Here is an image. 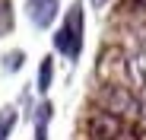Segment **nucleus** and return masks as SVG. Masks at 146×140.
Instances as JSON below:
<instances>
[{
	"mask_svg": "<svg viewBox=\"0 0 146 140\" xmlns=\"http://www.w3.org/2000/svg\"><path fill=\"white\" fill-rule=\"evenodd\" d=\"M89 140H146V131L137 127L127 118H117V115H108L102 108H95L89 115Z\"/></svg>",
	"mask_w": 146,
	"mask_h": 140,
	"instance_id": "nucleus-1",
	"label": "nucleus"
},
{
	"mask_svg": "<svg viewBox=\"0 0 146 140\" xmlns=\"http://www.w3.org/2000/svg\"><path fill=\"white\" fill-rule=\"evenodd\" d=\"M54 48H57L64 57H70V61L80 57V51H83V3H80V0L67 10L64 26H60L57 35H54Z\"/></svg>",
	"mask_w": 146,
	"mask_h": 140,
	"instance_id": "nucleus-2",
	"label": "nucleus"
},
{
	"mask_svg": "<svg viewBox=\"0 0 146 140\" xmlns=\"http://www.w3.org/2000/svg\"><path fill=\"white\" fill-rule=\"evenodd\" d=\"M99 102H102V111L117 115V118H127V121H133L137 115L143 111L140 99L133 96L127 86H117V83H108V86L99 89Z\"/></svg>",
	"mask_w": 146,
	"mask_h": 140,
	"instance_id": "nucleus-3",
	"label": "nucleus"
},
{
	"mask_svg": "<svg viewBox=\"0 0 146 140\" xmlns=\"http://www.w3.org/2000/svg\"><path fill=\"white\" fill-rule=\"evenodd\" d=\"M57 10H60V0H26V13L32 19V26H38V29L51 26L57 19Z\"/></svg>",
	"mask_w": 146,
	"mask_h": 140,
	"instance_id": "nucleus-4",
	"label": "nucleus"
},
{
	"mask_svg": "<svg viewBox=\"0 0 146 140\" xmlns=\"http://www.w3.org/2000/svg\"><path fill=\"white\" fill-rule=\"evenodd\" d=\"M48 118H51V102H41L35 111V140H48Z\"/></svg>",
	"mask_w": 146,
	"mask_h": 140,
	"instance_id": "nucleus-5",
	"label": "nucleus"
},
{
	"mask_svg": "<svg viewBox=\"0 0 146 140\" xmlns=\"http://www.w3.org/2000/svg\"><path fill=\"white\" fill-rule=\"evenodd\" d=\"M51 80H54V64H51V57H44L41 61V70H38V92L51 89Z\"/></svg>",
	"mask_w": 146,
	"mask_h": 140,
	"instance_id": "nucleus-6",
	"label": "nucleus"
},
{
	"mask_svg": "<svg viewBox=\"0 0 146 140\" xmlns=\"http://www.w3.org/2000/svg\"><path fill=\"white\" fill-rule=\"evenodd\" d=\"M13 124H16V108H3L0 111V140L13 134Z\"/></svg>",
	"mask_w": 146,
	"mask_h": 140,
	"instance_id": "nucleus-7",
	"label": "nucleus"
},
{
	"mask_svg": "<svg viewBox=\"0 0 146 140\" xmlns=\"http://www.w3.org/2000/svg\"><path fill=\"white\" fill-rule=\"evenodd\" d=\"M13 29V7L10 0H0V35H7Z\"/></svg>",
	"mask_w": 146,
	"mask_h": 140,
	"instance_id": "nucleus-8",
	"label": "nucleus"
},
{
	"mask_svg": "<svg viewBox=\"0 0 146 140\" xmlns=\"http://www.w3.org/2000/svg\"><path fill=\"white\" fill-rule=\"evenodd\" d=\"M22 61H26V54H22V51H10V54H3V70H10V73H13V70L22 67Z\"/></svg>",
	"mask_w": 146,
	"mask_h": 140,
	"instance_id": "nucleus-9",
	"label": "nucleus"
},
{
	"mask_svg": "<svg viewBox=\"0 0 146 140\" xmlns=\"http://www.w3.org/2000/svg\"><path fill=\"white\" fill-rule=\"evenodd\" d=\"M108 3V0H92V7H105Z\"/></svg>",
	"mask_w": 146,
	"mask_h": 140,
	"instance_id": "nucleus-10",
	"label": "nucleus"
}]
</instances>
